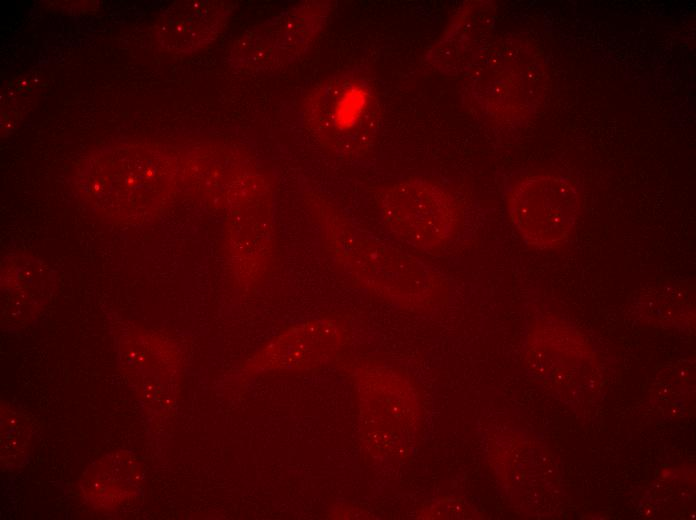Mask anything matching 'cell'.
Returning a JSON list of instances; mask_svg holds the SVG:
<instances>
[{"label":"cell","mask_w":696,"mask_h":520,"mask_svg":"<svg viewBox=\"0 0 696 520\" xmlns=\"http://www.w3.org/2000/svg\"><path fill=\"white\" fill-rule=\"evenodd\" d=\"M385 221L395 237L423 250L436 251L452 242L460 214L452 196L425 180L394 186L384 204Z\"/></svg>","instance_id":"6da1fadb"},{"label":"cell","mask_w":696,"mask_h":520,"mask_svg":"<svg viewBox=\"0 0 696 520\" xmlns=\"http://www.w3.org/2000/svg\"><path fill=\"white\" fill-rule=\"evenodd\" d=\"M334 258L351 276L368 283L422 284L439 276L423 263L384 244L353 239L351 242L325 244Z\"/></svg>","instance_id":"3957f363"},{"label":"cell","mask_w":696,"mask_h":520,"mask_svg":"<svg viewBox=\"0 0 696 520\" xmlns=\"http://www.w3.org/2000/svg\"><path fill=\"white\" fill-rule=\"evenodd\" d=\"M367 97V92L360 86L351 87L344 92L334 111L335 124L340 129L352 127L364 110Z\"/></svg>","instance_id":"277c9868"},{"label":"cell","mask_w":696,"mask_h":520,"mask_svg":"<svg viewBox=\"0 0 696 520\" xmlns=\"http://www.w3.org/2000/svg\"><path fill=\"white\" fill-rule=\"evenodd\" d=\"M511 219L530 245L547 248L564 240L578 212L574 187L566 180L539 175L522 179L508 200Z\"/></svg>","instance_id":"7a4b0ae2"}]
</instances>
